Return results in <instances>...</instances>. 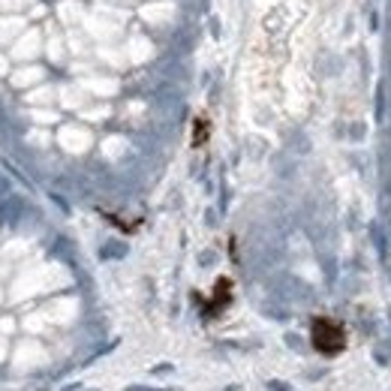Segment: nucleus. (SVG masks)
<instances>
[{"mask_svg": "<svg viewBox=\"0 0 391 391\" xmlns=\"http://www.w3.org/2000/svg\"><path fill=\"white\" fill-rule=\"evenodd\" d=\"M310 340L322 355H337L346 346V331H343L340 322H334V319H316L313 331H310Z\"/></svg>", "mask_w": 391, "mask_h": 391, "instance_id": "1", "label": "nucleus"}]
</instances>
